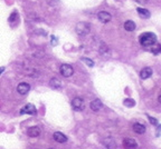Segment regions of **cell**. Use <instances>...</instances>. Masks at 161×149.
Segmentation results:
<instances>
[{"label":"cell","instance_id":"1","mask_svg":"<svg viewBox=\"0 0 161 149\" xmlns=\"http://www.w3.org/2000/svg\"><path fill=\"white\" fill-rule=\"evenodd\" d=\"M139 41L143 47H151L157 43V36L153 32H143L140 35Z\"/></svg>","mask_w":161,"mask_h":149},{"label":"cell","instance_id":"2","mask_svg":"<svg viewBox=\"0 0 161 149\" xmlns=\"http://www.w3.org/2000/svg\"><path fill=\"white\" fill-rule=\"evenodd\" d=\"M75 30H76V34L78 36H86L91 31V26H90V23H87V22L85 21L78 22L76 25Z\"/></svg>","mask_w":161,"mask_h":149},{"label":"cell","instance_id":"3","mask_svg":"<svg viewBox=\"0 0 161 149\" xmlns=\"http://www.w3.org/2000/svg\"><path fill=\"white\" fill-rule=\"evenodd\" d=\"M59 72H60V75H62L63 77L68 78V77H71V76L74 73V69L71 65L63 64L60 67H59Z\"/></svg>","mask_w":161,"mask_h":149},{"label":"cell","instance_id":"4","mask_svg":"<svg viewBox=\"0 0 161 149\" xmlns=\"http://www.w3.org/2000/svg\"><path fill=\"white\" fill-rule=\"evenodd\" d=\"M72 107L74 108V110L76 111H80V110H84L85 108V102L84 100L80 98V97H75L73 100H72Z\"/></svg>","mask_w":161,"mask_h":149},{"label":"cell","instance_id":"5","mask_svg":"<svg viewBox=\"0 0 161 149\" xmlns=\"http://www.w3.org/2000/svg\"><path fill=\"white\" fill-rule=\"evenodd\" d=\"M36 111V107L33 104H27L20 109V114L22 115H35Z\"/></svg>","mask_w":161,"mask_h":149},{"label":"cell","instance_id":"6","mask_svg":"<svg viewBox=\"0 0 161 149\" xmlns=\"http://www.w3.org/2000/svg\"><path fill=\"white\" fill-rule=\"evenodd\" d=\"M123 147L124 149H137L138 148V142L133 138H125L123 139Z\"/></svg>","mask_w":161,"mask_h":149},{"label":"cell","instance_id":"7","mask_svg":"<svg viewBox=\"0 0 161 149\" xmlns=\"http://www.w3.org/2000/svg\"><path fill=\"white\" fill-rule=\"evenodd\" d=\"M103 145L106 149H115L117 148V141L115 139H113L112 137H108L105 139H103Z\"/></svg>","mask_w":161,"mask_h":149},{"label":"cell","instance_id":"8","mask_svg":"<svg viewBox=\"0 0 161 149\" xmlns=\"http://www.w3.org/2000/svg\"><path fill=\"white\" fill-rule=\"evenodd\" d=\"M97 18H99V20L101 22H103V23H108V22L111 21L112 16H111V14L106 12V11H101V12L97 14Z\"/></svg>","mask_w":161,"mask_h":149},{"label":"cell","instance_id":"9","mask_svg":"<svg viewBox=\"0 0 161 149\" xmlns=\"http://www.w3.org/2000/svg\"><path fill=\"white\" fill-rule=\"evenodd\" d=\"M30 90V85L27 82H20L17 87V91L20 95H27Z\"/></svg>","mask_w":161,"mask_h":149},{"label":"cell","instance_id":"10","mask_svg":"<svg viewBox=\"0 0 161 149\" xmlns=\"http://www.w3.org/2000/svg\"><path fill=\"white\" fill-rule=\"evenodd\" d=\"M27 135L31 137V138H36L40 135V128L37 127V126H33L27 129Z\"/></svg>","mask_w":161,"mask_h":149},{"label":"cell","instance_id":"11","mask_svg":"<svg viewBox=\"0 0 161 149\" xmlns=\"http://www.w3.org/2000/svg\"><path fill=\"white\" fill-rule=\"evenodd\" d=\"M132 128H133V131L138 135H142V134L146 133V126L142 125V124H139V122H135Z\"/></svg>","mask_w":161,"mask_h":149},{"label":"cell","instance_id":"12","mask_svg":"<svg viewBox=\"0 0 161 149\" xmlns=\"http://www.w3.org/2000/svg\"><path fill=\"white\" fill-rule=\"evenodd\" d=\"M54 139L56 140L57 142L59 144H64V142L67 141V137H66L63 133H59V131H56V133H54Z\"/></svg>","mask_w":161,"mask_h":149},{"label":"cell","instance_id":"13","mask_svg":"<svg viewBox=\"0 0 161 149\" xmlns=\"http://www.w3.org/2000/svg\"><path fill=\"white\" fill-rule=\"evenodd\" d=\"M90 107H91V109H92L93 111H99V110L103 107V104L100 99H94L91 102Z\"/></svg>","mask_w":161,"mask_h":149},{"label":"cell","instance_id":"14","mask_svg":"<svg viewBox=\"0 0 161 149\" xmlns=\"http://www.w3.org/2000/svg\"><path fill=\"white\" fill-rule=\"evenodd\" d=\"M151 75H152V69L150 68V67H146V68H143L141 72H140V77L141 79H148L149 77H151Z\"/></svg>","mask_w":161,"mask_h":149},{"label":"cell","instance_id":"15","mask_svg":"<svg viewBox=\"0 0 161 149\" xmlns=\"http://www.w3.org/2000/svg\"><path fill=\"white\" fill-rule=\"evenodd\" d=\"M135 28H137V26H135V23H134V21H132V20H128V21L124 22V29L126 30V31H134L135 30Z\"/></svg>","mask_w":161,"mask_h":149},{"label":"cell","instance_id":"16","mask_svg":"<svg viewBox=\"0 0 161 149\" xmlns=\"http://www.w3.org/2000/svg\"><path fill=\"white\" fill-rule=\"evenodd\" d=\"M49 86H51V88H54V89H59L60 87H62V82H60V80L57 78H51L49 80Z\"/></svg>","mask_w":161,"mask_h":149},{"label":"cell","instance_id":"17","mask_svg":"<svg viewBox=\"0 0 161 149\" xmlns=\"http://www.w3.org/2000/svg\"><path fill=\"white\" fill-rule=\"evenodd\" d=\"M138 14L141 18H144V19H148V18H150V11L149 10H146V9H143V8H138Z\"/></svg>","mask_w":161,"mask_h":149},{"label":"cell","instance_id":"18","mask_svg":"<svg viewBox=\"0 0 161 149\" xmlns=\"http://www.w3.org/2000/svg\"><path fill=\"white\" fill-rule=\"evenodd\" d=\"M123 104H124L126 107H133L135 105V101L133 99H131V98H126V99H124Z\"/></svg>","mask_w":161,"mask_h":149},{"label":"cell","instance_id":"19","mask_svg":"<svg viewBox=\"0 0 161 149\" xmlns=\"http://www.w3.org/2000/svg\"><path fill=\"white\" fill-rule=\"evenodd\" d=\"M100 52H101L102 55H106V54L109 52V48L105 46V43H102V45H101V47H100Z\"/></svg>","mask_w":161,"mask_h":149},{"label":"cell","instance_id":"20","mask_svg":"<svg viewBox=\"0 0 161 149\" xmlns=\"http://www.w3.org/2000/svg\"><path fill=\"white\" fill-rule=\"evenodd\" d=\"M82 60L85 62V64L87 65L88 67H93L94 66V62H93V60H91V59H88V58H85V57H83L82 58Z\"/></svg>","mask_w":161,"mask_h":149},{"label":"cell","instance_id":"21","mask_svg":"<svg viewBox=\"0 0 161 149\" xmlns=\"http://www.w3.org/2000/svg\"><path fill=\"white\" fill-rule=\"evenodd\" d=\"M15 17H18V14H17L16 11H14V12L11 14V16L9 17V22H10V23H12V22H14V20L16 19Z\"/></svg>","mask_w":161,"mask_h":149},{"label":"cell","instance_id":"22","mask_svg":"<svg viewBox=\"0 0 161 149\" xmlns=\"http://www.w3.org/2000/svg\"><path fill=\"white\" fill-rule=\"evenodd\" d=\"M148 118H149V120H150V124H151V125H153V126H158V120H157L155 118H152V117H150V116H148Z\"/></svg>","mask_w":161,"mask_h":149},{"label":"cell","instance_id":"23","mask_svg":"<svg viewBox=\"0 0 161 149\" xmlns=\"http://www.w3.org/2000/svg\"><path fill=\"white\" fill-rule=\"evenodd\" d=\"M153 52H154V54H161V46H159L158 48L153 49Z\"/></svg>","mask_w":161,"mask_h":149},{"label":"cell","instance_id":"24","mask_svg":"<svg viewBox=\"0 0 161 149\" xmlns=\"http://www.w3.org/2000/svg\"><path fill=\"white\" fill-rule=\"evenodd\" d=\"M137 2H139V3H142V5H144V3H146L149 0H135Z\"/></svg>","mask_w":161,"mask_h":149},{"label":"cell","instance_id":"25","mask_svg":"<svg viewBox=\"0 0 161 149\" xmlns=\"http://www.w3.org/2000/svg\"><path fill=\"white\" fill-rule=\"evenodd\" d=\"M51 43H53V45H56V43H57V39L54 38V36L51 37Z\"/></svg>","mask_w":161,"mask_h":149},{"label":"cell","instance_id":"26","mask_svg":"<svg viewBox=\"0 0 161 149\" xmlns=\"http://www.w3.org/2000/svg\"><path fill=\"white\" fill-rule=\"evenodd\" d=\"M3 71H5V67H1V68H0V75H1Z\"/></svg>","mask_w":161,"mask_h":149},{"label":"cell","instance_id":"27","mask_svg":"<svg viewBox=\"0 0 161 149\" xmlns=\"http://www.w3.org/2000/svg\"><path fill=\"white\" fill-rule=\"evenodd\" d=\"M158 100H159V102H160V104H161V95H160V96H159V98H158Z\"/></svg>","mask_w":161,"mask_h":149},{"label":"cell","instance_id":"28","mask_svg":"<svg viewBox=\"0 0 161 149\" xmlns=\"http://www.w3.org/2000/svg\"><path fill=\"white\" fill-rule=\"evenodd\" d=\"M49 149H55V148H49Z\"/></svg>","mask_w":161,"mask_h":149}]
</instances>
